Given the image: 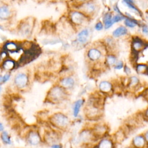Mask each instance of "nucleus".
<instances>
[{"mask_svg": "<svg viewBox=\"0 0 148 148\" xmlns=\"http://www.w3.org/2000/svg\"><path fill=\"white\" fill-rule=\"evenodd\" d=\"M68 17L73 25L78 27L86 25L90 19L84 13L76 9H73L69 12Z\"/></svg>", "mask_w": 148, "mask_h": 148, "instance_id": "f257e3e1", "label": "nucleus"}, {"mask_svg": "<svg viewBox=\"0 0 148 148\" xmlns=\"http://www.w3.org/2000/svg\"><path fill=\"white\" fill-rule=\"evenodd\" d=\"M99 8V4L96 0H89L80 5L76 9L80 10L91 18L97 14Z\"/></svg>", "mask_w": 148, "mask_h": 148, "instance_id": "f03ea898", "label": "nucleus"}, {"mask_svg": "<svg viewBox=\"0 0 148 148\" xmlns=\"http://www.w3.org/2000/svg\"><path fill=\"white\" fill-rule=\"evenodd\" d=\"M66 94L65 88L61 86H56L50 88L47 98L50 102H58L65 98Z\"/></svg>", "mask_w": 148, "mask_h": 148, "instance_id": "7ed1b4c3", "label": "nucleus"}, {"mask_svg": "<svg viewBox=\"0 0 148 148\" xmlns=\"http://www.w3.org/2000/svg\"><path fill=\"white\" fill-rule=\"evenodd\" d=\"M50 121L53 125L61 130L65 128L69 122L68 117L60 112L53 114L50 119Z\"/></svg>", "mask_w": 148, "mask_h": 148, "instance_id": "20e7f679", "label": "nucleus"}, {"mask_svg": "<svg viewBox=\"0 0 148 148\" xmlns=\"http://www.w3.org/2000/svg\"><path fill=\"white\" fill-rule=\"evenodd\" d=\"M147 46L148 42L145 41L139 36H134L132 38L131 42L132 50L139 53Z\"/></svg>", "mask_w": 148, "mask_h": 148, "instance_id": "39448f33", "label": "nucleus"}, {"mask_svg": "<svg viewBox=\"0 0 148 148\" xmlns=\"http://www.w3.org/2000/svg\"><path fill=\"white\" fill-rule=\"evenodd\" d=\"M12 7L6 3L0 4V20L7 21L10 19L13 16Z\"/></svg>", "mask_w": 148, "mask_h": 148, "instance_id": "423d86ee", "label": "nucleus"}, {"mask_svg": "<svg viewBox=\"0 0 148 148\" xmlns=\"http://www.w3.org/2000/svg\"><path fill=\"white\" fill-rule=\"evenodd\" d=\"M14 83L17 87L23 88L27 86L28 83V76L24 73H18L14 78Z\"/></svg>", "mask_w": 148, "mask_h": 148, "instance_id": "0eeeda50", "label": "nucleus"}, {"mask_svg": "<svg viewBox=\"0 0 148 148\" xmlns=\"http://www.w3.org/2000/svg\"><path fill=\"white\" fill-rule=\"evenodd\" d=\"M102 53L101 50L97 47H91L89 49L87 53V56L88 60L92 62L99 61L102 57Z\"/></svg>", "mask_w": 148, "mask_h": 148, "instance_id": "6e6552de", "label": "nucleus"}, {"mask_svg": "<svg viewBox=\"0 0 148 148\" xmlns=\"http://www.w3.org/2000/svg\"><path fill=\"white\" fill-rule=\"evenodd\" d=\"M90 31L89 28H84L77 34V38H76L77 41L80 44H82V45L85 44L88 41V38L90 36Z\"/></svg>", "mask_w": 148, "mask_h": 148, "instance_id": "1a4fd4ad", "label": "nucleus"}, {"mask_svg": "<svg viewBox=\"0 0 148 148\" xmlns=\"http://www.w3.org/2000/svg\"><path fill=\"white\" fill-rule=\"evenodd\" d=\"M27 140L31 145H37L40 142V137L38 132L31 131L28 134Z\"/></svg>", "mask_w": 148, "mask_h": 148, "instance_id": "9d476101", "label": "nucleus"}, {"mask_svg": "<svg viewBox=\"0 0 148 148\" xmlns=\"http://www.w3.org/2000/svg\"><path fill=\"white\" fill-rule=\"evenodd\" d=\"M122 3L127 7L130 10L137 14L138 16L142 17V13L139 10V9L135 5L134 0H121Z\"/></svg>", "mask_w": 148, "mask_h": 148, "instance_id": "9b49d317", "label": "nucleus"}, {"mask_svg": "<svg viewBox=\"0 0 148 148\" xmlns=\"http://www.w3.org/2000/svg\"><path fill=\"white\" fill-rule=\"evenodd\" d=\"M99 89L103 94H110L113 92V87L110 82L103 80L100 82L99 84Z\"/></svg>", "mask_w": 148, "mask_h": 148, "instance_id": "f8f14e48", "label": "nucleus"}, {"mask_svg": "<svg viewBox=\"0 0 148 148\" xmlns=\"http://www.w3.org/2000/svg\"><path fill=\"white\" fill-rule=\"evenodd\" d=\"M132 144L136 147H143L147 145L144 135H138L135 136L132 140Z\"/></svg>", "mask_w": 148, "mask_h": 148, "instance_id": "ddd939ff", "label": "nucleus"}, {"mask_svg": "<svg viewBox=\"0 0 148 148\" xmlns=\"http://www.w3.org/2000/svg\"><path fill=\"white\" fill-rule=\"evenodd\" d=\"M112 17L113 14L111 12H106L103 16L102 22L105 29H109L113 25L114 23L112 21Z\"/></svg>", "mask_w": 148, "mask_h": 148, "instance_id": "4468645a", "label": "nucleus"}, {"mask_svg": "<svg viewBox=\"0 0 148 148\" xmlns=\"http://www.w3.org/2000/svg\"><path fill=\"white\" fill-rule=\"evenodd\" d=\"M75 84L73 78L70 76L64 77L60 81V85L65 89H70L74 87Z\"/></svg>", "mask_w": 148, "mask_h": 148, "instance_id": "2eb2a0df", "label": "nucleus"}, {"mask_svg": "<svg viewBox=\"0 0 148 148\" xmlns=\"http://www.w3.org/2000/svg\"><path fill=\"white\" fill-rule=\"evenodd\" d=\"M32 21H31L30 18H27L23 20L20 25V31L24 34L29 33L32 27Z\"/></svg>", "mask_w": 148, "mask_h": 148, "instance_id": "dca6fc26", "label": "nucleus"}, {"mask_svg": "<svg viewBox=\"0 0 148 148\" xmlns=\"http://www.w3.org/2000/svg\"><path fill=\"white\" fill-rule=\"evenodd\" d=\"M128 31L125 26L120 25L116 28L112 32V35L114 38H119L128 34Z\"/></svg>", "mask_w": 148, "mask_h": 148, "instance_id": "f3484780", "label": "nucleus"}, {"mask_svg": "<svg viewBox=\"0 0 148 148\" xmlns=\"http://www.w3.org/2000/svg\"><path fill=\"white\" fill-rule=\"evenodd\" d=\"M124 24L126 27L133 28L138 25H139V21L132 17H125L124 20Z\"/></svg>", "mask_w": 148, "mask_h": 148, "instance_id": "a211bd4d", "label": "nucleus"}, {"mask_svg": "<svg viewBox=\"0 0 148 148\" xmlns=\"http://www.w3.org/2000/svg\"><path fill=\"white\" fill-rule=\"evenodd\" d=\"M117 61V57L114 54L110 53L106 55L105 64L106 66H114Z\"/></svg>", "mask_w": 148, "mask_h": 148, "instance_id": "6ab92c4d", "label": "nucleus"}, {"mask_svg": "<svg viewBox=\"0 0 148 148\" xmlns=\"http://www.w3.org/2000/svg\"><path fill=\"white\" fill-rule=\"evenodd\" d=\"M107 127L105 125H98L94 129V136H102L107 133Z\"/></svg>", "mask_w": 148, "mask_h": 148, "instance_id": "aec40b11", "label": "nucleus"}, {"mask_svg": "<svg viewBox=\"0 0 148 148\" xmlns=\"http://www.w3.org/2000/svg\"><path fill=\"white\" fill-rule=\"evenodd\" d=\"M97 147L102 148H110L113 147V142L111 139H102L98 143Z\"/></svg>", "mask_w": 148, "mask_h": 148, "instance_id": "412c9836", "label": "nucleus"}, {"mask_svg": "<svg viewBox=\"0 0 148 148\" xmlns=\"http://www.w3.org/2000/svg\"><path fill=\"white\" fill-rule=\"evenodd\" d=\"M139 84V79L138 77L135 76H132L129 77V83L128 85V87L130 88H136V87Z\"/></svg>", "mask_w": 148, "mask_h": 148, "instance_id": "4be33fe9", "label": "nucleus"}, {"mask_svg": "<svg viewBox=\"0 0 148 148\" xmlns=\"http://www.w3.org/2000/svg\"><path fill=\"white\" fill-rule=\"evenodd\" d=\"M83 103H84V100L82 99H78L75 102L73 106V116L75 117L78 116L80 112V108L83 105Z\"/></svg>", "mask_w": 148, "mask_h": 148, "instance_id": "5701e85b", "label": "nucleus"}, {"mask_svg": "<svg viewBox=\"0 0 148 148\" xmlns=\"http://www.w3.org/2000/svg\"><path fill=\"white\" fill-rule=\"evenodd\" d=\"M116 142H121L125 137V134L123 130H118L114 135Z\"/></svg>", "mask_w": 148, "mask_h": 148, "instance_id": "b1692460", "label": "nucleus"}, {"mask_svg": "<svg viewBox=\"0 0 148 148\" xmlns=\"http://www.w3.org/2000/svg\"><path fill=\"white\" fill-rule=\"evenodd\" d=\"M14 62L13 60H6L2 64L3 68L6 70H11L14 67Z\"/></svg>", "mask_w": 148, "mask_h": 148, "instance_id": "393cba45", "label": "nucleus"}, {"mask_svg": "<svg viewBox=\"0 0 148 148\" xmlns=\"http://www.w3.org/2000/svg\"><path fill=\"white\" fill-rule=\"evenodd\" d=\"M1 138L2 140L3 141V143H5L6 144H10L11 143L10 138L9 134H8V132L6 131H3L2 132Z\"/></svg>", "mask_w": 148, "mask_h": 148, "instance_id": "a878e982", "label": "nucleus"}, {"mask_svg": "<svg viewBox=\"0 0 148 148\" xmlns=\"http://www.w3.org/2000/svg\"><path fill=\"white\" fill-rule=\"evenodd\" d=\"M125 18V16L124 15V14H116L114 16H113L112 17V21L113 22V23H119L120 21H121L123 20H124Z\"/></svg>", "mask_w": 148, "mask_h": 148, "instance_id": "bb28decb", "label": "nucleus"}, {"mask_svg": "<svg viewBox=\"0 0 148 148\" xmlns=\"http://www.w3.org/2000/svg\"><path fill=\"white\" fill-rule=\"evenodd\" d=\"M88 1L89 0H70L69 2H71V4L73 7V9H76L80 5L83 4V3Z\"/></svg>", "mask_w": 148, "mask_h": 148, "instance_id": "cd10ccee", "label": "nucleus"}, {"mask_svg": "<svg viewBox=\"0 0 148 148\" xmlns=\"http://www.w3.org/2000/svg\"><path fill=\"white\" fill-rule=\"evenodd\" d=\"M104 27V25H103V22L101 21H98L96 23V24H95V26H94V28L95 29V30L97 31H101Z\"/></svg>", "mask_w": 148, "mask_h": 148, "instance_id": "c85d7f7f", "label": "nucleus"}, {"mask_svg": "<svg viewBox=\"0 0 148 148\" xmlns=\"http://www.w3.org/2000/svg\"><path fill=\"white\" fill-rule=\"evenodd\" d=\"M124 62L120 60L119 61H117V62L115 64V65L113 66H114V69L119 70V69H122L123 68H124Z\"/></svg>", "mask_w": 148, "mask_h": 148, "instance_id": "c756f323", "label": "nucleus"}, {"mask_svg": "<svg viewBox=\"0 0 148 148\" xmlns=\"http://www.w3.org/2000/svg\"><path fill=\"white\" fill-rule=\"evenodd\" d=\"M113 11L115 12L117 14H123V13L121 12V10H120L117 3H115L114 4V5H113Z\"/></svg>", "mask_w": 148, "mask_h": 148, "instance_id": "7c9ffc66", "label": "nucleus"}, {"mask_svg": "<svg viewBox=\"0 0 148 148\" xmlns=\"http://www.w3.org/2000/svg\"><path fill=\"white\" fill-rule=\"evenodd\" d=\"M142 31L145 34H148V25L147 24H143L142 25Z\"/></svg>", "mask_w": 148, "mask_h": 148, "instance_id": "2f4dec72", "label": "nucleus"}, {"mask_svg": "<svg viewBox=\"0 0 148 148\" xmlns=\"http://www.w3.org/2000/svg\"><path fill=\"white\" fill-rule=\"evenodd\" d=\"M124 71L126 73V75H130L131 73L130 68L127 65H125L124 66Z\"/></svg>", "mask_w": 148, "mask_h": 148, "instance_id": "473e14b6", "label": "nucleus"}, {"mask_svg": "<svg viewBox=\"0 0 148 148\" xmlns=\"http://www.w3.org/2000/svg\"><path fill=\"white\" fill-rule=\"evenodd\" d=\"M10 77V74H5L3 76V83H5V82H7L9 79Z\"/></svg>", "mask_w": 148, "mask_h": 148, "instance_id": "72a5a7b5", "label": "nucleus"}, {"mask_svg": "<svg viewBox=\"0 0 148 148\" xmlns=\"http://www.w3.org/2000/svg\"><path fill=\"white\" fill-rule=\"evenodd\" d=\"M143 116H145V117L148 120V108L145 110L144 112V113H143Z\"/></svg>", "mask_w": 148, "mask_h": 148, "instance_id": "f704fd0d", "label": "nucleus"}, {"mask_svg": "<svg viewBox=\"0 0 148 148\" xmlns=\"http://www.w3.org/2000/svg\"><path fill=\"white\" fill-rule=\"evenodd\" d=\"M144 136L145 138V139H146V141L147 142V144L148 145V131H147L145 134H144Z\"/></svg>", "mask_w": 148, "mask_h": 148, "instance_id": "c9c22d12", "label": "nucleus"}, {"mask_svg": "<svg viewBox=\"0 0 148 148\" xmlns=\"http://www.w3.org/2000/svg\"><path fill=\"white\" fill-rule=\"evenodd\" d=\"M51 147H53V148H58V147H61V146L59 145H57V144H54L51 146Z\"/></svg>", "mask_w": 148, "mask_h": 148, "instance_id": "e433bc0d", "label": "nucleus"}, {"mask_svg": "<svg viewBox=\"0 0 148 148\" xmlns=\"http://www.w3.org/2000/svg\"><path fill=\"white\" fill-rule=\"evenodd\" d=\"M3 130H4L3 125V124L1 123H0V131L2 132L3 131Z\"/></svg>", "mask_w": 148, "mask_h": 148, "instance_id": "4c0bfd02", "label": "nucleus"}, {"mask_svg": "<svg viewBox=\"0 0 148 148\" xmlns=\"http://www.w3.org/2000/svg\"><path fill=\"white\" fill-rule=\"evenodd\" d=\"M3 83V76L0 75V84Z\"/></svg>", "mask_w": 148, "mask_h": 148, "instance_id": "58836bf2", "label": "nucleus"}, {"mask_svg": "<svg viewBox=\"0 0 148 148\" xmlns=\"http://www.w3.org/2000/svg\"><path fill=\"white\" fill-rule=\"evenodd\" d=\"M57 1H69L70 0H57Z\"/></svg>", "mask_w": 148, "mask_h": 148, "instance_id": "ea45409f", "label": "nucleus"}, {"mask_svg": "<svg viewBox=\"0 0 148 148\" xmlns=\"http://www.w3.org/2000/svg\"><path fill=\"white\" fill-rule=\"evenodd\" d=\"M1 87H0V92H1Z\"/></svg>", "mask_w": 148, "mask_h": 148, "instance_id": "a19ab883", "label": "nucleus"}, {"mask_svg": "<svg viewBox=\"0 0 148 148\" xmlns=\"http://www.w3.org/2000/svg\"></svg>", "mask_w": 148, "mask_h": 148, "instance_id": "79ce46f5", "label": "nucleus"}]
</instances>
